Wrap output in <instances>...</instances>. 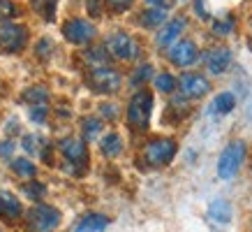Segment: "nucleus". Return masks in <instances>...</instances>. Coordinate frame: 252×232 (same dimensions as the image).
I'll return each instance as SVG.
<instances>
[{
    "mask_svg": "<svg viewBox=\"0 0 252 232\" xmlns=\"http://www.w3.org/2000/svg\"><path fill=\"white\" fill-rule=\"evenodd\" d=\"M151 114H153V93L151 91H137L132 95L130 105H127V123L134 130H146L151 123Z\"/></svg>",
    "mask_w": 252,
    "mask_h": 232,
    "instance_id": "obj_1",
    "label": "nucleus"
},
{
    "mask_svg": "<svg viewBox=\"0 0 252 232\" xmlns=\"http://www.w3.org/2000/svg\"><path fill=\"white\" fill-rule=\"evenodd\" d=\"M26 221H28V228L32 232H49L61 223V211L49 207V204H35V207H31Z\"/></svg>",
    "mask_w": 252,
    "mask_h": 232,
    "instance_id": "obj_2",
    "label": "nucleus"
},
{
    "mask_svg": "<svg viewBox=\"0 0 252 232\" xmlns=\"http://www.w3.org/2000/svg\"><path fill=\"white\" fill-rule=\"evenodd\" d=\"M176 155V142L174 139H153L144 147V162L151 167H162L167 165L171 158Z\"/></svg>",
    "mask_w": 252,
    "mask_h": 232,
    "instance_id": "obj_3",
    "label": "nucleus"
},
{
    "mask_svg": "<svg viewBox=\"0 0 252 232\" xmlns=\"http://www.w3.org/2000/svg\"><path fill=\"white\" fill-rule=\"evenodd\" d=\"M86 81L95 93H116L121 88V75L111 68H91L86 75Z\"/></svg>",
    "mask_w": 252,
    "mask_h": 232,
    "instance_id": "obj_4",
    "label": "nucleus"
},
{
    "mask_svg": "<svg viewBox=\"0 0 252 232\" xmlns=\"http://www.w3.org/2000/svg\"><path fill=\"white\" fill-rule=\"evenodd\" d=\"M243 158H245V144L243 142H231L229 147L220 154V160H218V177L231 179L238 172Z\"/></svg>",
    "mask_w": 252,
    "mask_h": 232,
    "instance_id": "obj_5",
    "label": "nucleus"
},
{
    "mask_svg": "<svg viewBox=\"0 0 252 232\" xmlns=\"http://www.w3.org/2000/svg\"><path fill=\"white\" fill-rule=\"evenodd\" d=\"M104 49L109 51V56H114L118 61H132L139 54L137 42L130 35H125V33H111L107 42H104Z\"/></svg>",
    "mask_w": 252,
    "mask_h": 232,
    "instance_id": "obj_6",
    "label": "nucleus"
},
{
    "mask_svg": "<svg viewBox=\"0 0 252 232\" xmlns=\"http://www.w3.org/2000/svg\"><path fill=\"white\" fill-rule=\"evenodd\" d=\"M28 31L16 23H2L0 26V51L2 54H16L26 46Z\"/></svg>",
    "mask_w": 252,
    "mask_h": 232,
    "instance_id": "obj_7",
    "label": "nucleus"
},
{
    "mask_svg": "<svg viewBox=\"0 0 252 232\" xmlns=\"http://www.w3.org/2000/svg\"><path fill=\"white\" fill-rule=\"evenodd\" d=\"M63 35H65L67 42H72L77 46L88 44L95 38V26L84 21V19H69V21L63 23Z\"/></svg>",
    "mask_w": 252,
    "mask_h": 232,
    "instance_id": "obj_8",
    "label": "nucleus"
},
{
    "mask_svg": "<svg viewBox=\"0 0 252 232\" xmlns=\"http://www.w3.org/2000/svg\"><path fill=\"white\" fill-rule=\"evenodd\" d=\"M167 56H169V61L174 63V65H178V68H188V65H192L199 58L197 44L192 39H181V42L171 44Z\"/></svg>",
    "mask_w": 252,
    "mask_h": 232,
    "instance_id": "obj_9",
    "label": "nucleus"
},
{
    "mask_svg": "<svg viewBox=\"0 0 252 232\" xmlns=\"http://www.w3.org/2000/svg\"><path fill=\"white\" fill-rule=\"evenodd\" d=\"M178 88L183 93L185 98H192V100H197L201 95H206L211 84H208L206 77H201V75H194V72H188L183 77L178 79Z\"/></svg>",
    "mask_w": 252,
    "mask_h": 232,
    "instance_id": "obj_10",
    "label": "nucleus"
},
{
    "mask_svg": "<svg viewBox=\"0 0 252 232\" xmlns=\"http://www.w3.org/2000/svg\"><path fill=\"white\" fill-rule=\"evenodd\" d=\"M58 149H61V154L65 155V160L74 162V165H81L86 170V162H88V149H86V144L81 142V139L77 137H65L58 144Z\"/></svg>",
    "mask_w": 252,
    "mask_h": 232,
    "instance_id": "obj_11",
    "label": "nucleus"
},
{
    "mask_svg": "<svg viewBox=\"0 0 252 232\" xmlns=\"http://www.w3.org/2000/svg\"><path fill=\"white\" fill-rule=\"evenodd\" d=\"M229 61H231V51L227 46H215L211 51L204 54V65H206L213 75H222L224 70L229 68Z\"/></svg>",
    "mask_w": 252,
    "mask_h": 232,
    "instance_id": "obj_12",
    "label": "nucleus"
},
{
    "mask_svg": "<svg viewBox=\"0 0 252 232\" xmlns=\"http://www.w3.org/2000/svg\"><path fill=\"white\" fill-rule=\"evenodd\" d=\"M23 149L28 151V154L37 155V158H42V160L51 162V155H49V144H46L44 137H39V135H26V137L21 139Z\"/></svg>",
    "mask_w": 252,
    "mask_h": 232,
    "instance_id": "obj_13",
    "label": "nucleus"
},
{
    "mask_svg": "<svg viewBox=\"0 0 252 232\" xmlns=\"http://www.w3.org/2000/svg\"><path fill=\"white\" fill-rule=\"evenodd\" d=\"M0 216L7 218V221H14L21 216V202L9 191H0Z\"/></svg>",
    "mask_w": 252,
    "mask_h": 232,
    "instance_id": "obj_14",
    "label": "nucleus"
},
{
    "mask_svg": "<svg viewBox=\"0 0 252 232\" xmlns=\"http://www.w3.org/2000/svg\"><path fill=\"white\" fill-rule=\"evenodd\" d=\"M183 28H185V19H181V16H178V19H171V21L164 23V28L158 33V44L169 46L181 33H183Z\"/></svg>",
    "mask_w": 252,
    "mask_h": 232,
    "instance_id": "obj_15",
    "label": "nucleus"
},
{
    "mask_svg": "<svg viewBox=\"0 0 252 232\" xmlns=\"http://www.w3.org/2000/svg\"><path fill=\"white\" fill-rule=\"evenodd\" d=\"M109 225V218L102 216V214H86L77 225H74V232H102Z\"/></svg>",
    "mask_w": 252,
    "mask_h": 232,
    "instance_id": "obj_16",
    "label": "nucleus"
},
{
    "mask_svg": "<svg viewBox=\"0 0 252 232\" xmlns=\"http://www.w3.org/2000/svg\"><path fill=\"white\" fill-rule=\"evenodd\" d=\"M208 216L215 223H229L231 221V204L227 200H213L208 207Z\"/></svg>",
    "mask_w": 252,
    "mask_h": 232,
    "instance_id": "obj_17",
    "label": "nucleus"
},
{
    "mask_svg": "<svg viewBox=\"0 0 252 232\" xmlns=\"http://www.w3.org/2000/svg\"><path fill=\"white\" fill-rule=\"evenodd\" d=\"M21 100L26 102V105H31V107H42V105H46V100H49V93H46L44 86H31L28 91L21 93Z\"/></svg>",
    "mask_w": 252,
    "mask_h": 232,
    "instance_id": "obj_18",
    "label": "nucleus"
},
{
    "mask_svg": "<svg viewBox=\"0 0 252 232\" xmlns=\"http://www.w3.org/2000/svg\"><path fill=\"white\" fill-rule=\"evenodd\" d=\"M109 51L102 49V46H93L88 51H84V61L91 65V68H109Z\"/></svg>",
    "mask_w": 252,
    "mask_h": 232,
    "instance_id": "obj_19",
    "label": "nucleus"
},
{
    "mask_svg": "<svg viewBox=\"0 0 252 232\" xmlns=\"http://www.w3.org/2000/svg\"><path fill=\"white\" fill-rule=\"evenodd\" d=\"M99 149H102V154L107 155V158H116V155L123 151V142H121V137H118L116 132H109L107 137H102Z\"/></svg>",
    "mask_w": 252,
    "mask_h": 232,
    "instance_id": "obj_20",
    "label": "nucleus"
},
{
    "mask_svg": "<svg viewBox=\"0 0 252 232\" xmlns=\"http://www.w3.org/2000/svg\"><path fill=\"white\" fill-rule=\"evenodd\" d=\"M234 107H236V98H234L231 93H220V95L211 102V112H213V114H229Z\"/></svg>",
    "mask_w": 252,
    "mask_h": 232,
    "instance_id": "obj_21",
    "label": "nucleus"
},
{
    "mask_svg": "<svg viewBox=\"0 0 252 232\" xmlns=\"http://www.w3.org/2000/svg\"><path fill=\"white\" fill-rule=\"evenodd\" d=\"M164 19H167V12H164V9L151 7L141 14V26H146V28H158L160 23H164Z\"/></svg>",
    "mask_w": 252,
    "mask_h": 232,
    "instance_id": "obj_22",
    "label": "nucleus"
},
{
    "mask_svg": "<svg viewBox=\"0 0 252 232\" xmlns=\"http://www.w3.org/2000/svg\"><path fill=\"white\" fill-rule=\"evenodd\" d=\"M32 9L42 14L46 21H54V14H56V5H58V0H32L31 2Z\"/></svg>",
    "mask_w": 252,
    "mask_h": 232,
    "instance_id": "obj_23",
    "label": "nucleus"
},
{
    "mask_svg": "<svg viewBox=\"0 0 252 232\" xmlns=\"http://www.w3.org/2000/svg\"><path fill=\"white\" fill-rule=\"evenodd\" d=\"M12 172H14L16 177H32L35 174V165L31 160H26V158H14L12 160Z\"/></svg>",
    "mask_w": 252,
    "mask_h": 232,
    "instance_id": "obj_24",
    "label": "nucleus"
},
{
    "mask_svg": "<svg viewBox=\"0 0 252 232\" xmlns=\"http://www.w3.org/2000/svg\"><path fill=\"white\" fill-rule=\"evenodd\" d=\"M155 88L162 93H171L176 88V79L169 75V72H162V75H158L155 77Z\"/></svg>",
    "mask_w": 252,
    "mask_h": 232,
    "instance_id": "obj_25",
    "label": "nucleus"
},
{
    "mask_svg": "<svg viewBox=\"0 0 252 232\" xmlns=\"http://www.w3.org/2000/svg\"><path fill=\"white\" fill-rule=\"evenodd\" d=\"M99 130H102L99 118H95V116H88V118H84V135H86V139H95L99 135Z\"/></svg>",
    "mask_w": 252,
    "mask_h": 232,
    "instance_id": "obj_26",
    "label": "nucleus"
},
{
    "mask_svg": "<svg viewBox=\"0 0 252 232\" xmlns=\"http://www.w3.org/2000/svg\"><path fill=\"white\" fill-rule=\"evenodd\" d=\"M153 77V65H141V68H137V72L132 75V84L134 86H139V84H144L146 79H151Z\"/></svg>",
    "mask_w": 252,
    "mask_h": 232,
    "instance_id": "obj_27",
    "label": "nucleus"
},
{
    "mask_svg": "<svg viewBox=\"0 0 252 232\" xmlns=\"http://www.w3.org/2000/svg\"><path fill=\"white\" fill-rule=\"evenodd\" d=\"M19 14V9L12 0H0V19H14Z\"/></svg>",
    "mask_w": 252,
    "mask_h": 232,
    "instance_id": "obj_28",
    "label": "nucleus"
},
{
    "mask_svg": "<svg viewBox=\"0 0 252 232\" xmlns=\"http://www.w3.org/2000/svg\"><path fill=\"white\" fill-rule=\"evenodd\" d=\"M231 28H234V19H222V21H215L213 23V33L215 35H229Z\"/></svg>",
    "mask_w": 252,
    "mask_h": 232,
    "instance_id": "obj_29",
    "label": "nucleus"
},
{
    "mask_svg": "<svg viewBox=\"0 0 252 232\" xmlns=\"http://www.w3.org/2000/svg\"><path fill=\"white\" fill-rule=\"evenodd\" d=\"M23 193L31 195V197H39V195L44 193V186L39 184V181H35V184H26L23 186Z\"/></svg>",
    "mask_w": 252,
    "mask_h": 232,
    "instance_id": "obj_30",
    "label": "nucleus"
},
{
    "mask_svg": "<svg viewBox=\"0 0 252 232\" xmlns=\"http://www.w3.org/2000/svg\"><path fill=\"white\" fill-rule=\"evenodd\" d=\"M109 5H111V9H116V12H125V9L132 5V0H107Z\"/></svg>",
    "mask_w": 252,
    "mask_h": 232,
    "instance_id": "obj_31",
    "label": "nucleus"
},
{
    "mask_svg": "<svg viewBox=\"0 0 252 232\" xmlns=\"http://www.w3.org/2000/svg\"><path fill=\"white\" fill-rule=\"evenodd\" d=\"M88 14L95 16V19L102 14V2L99 0H88Z\"/></svg>",
    "mask_w": 252,
    "mask_h": 232,
    "instance_id": "obj_32",
    "label": "nucleus"
},
{
    "mask_svg": "<svg viewBox=\"0 0 252 232\" xmlns=\"http://www.w3.org/2000/svg\"><path fill=\"white\" fill-rule=\"evenodd\" d=\"M49 49H51V42H49V39H42V42H39V44H37V56H42V58H46V56L51 54Z\"/></svg>",
    "mask_w": 252,
    "mask_h": 232,
    "instance_id": "obj_33",
    "label": "nucleus"
},
{
    "mask_svg": "<svg viewBox=\"0 0 252 232\" xmlns=\"http://www.w3.org/2000/svg\"><path fill=\"white\" fill-rule=\"evenodd\" d=\"M31 116H32V121H44L46 107H44V105H42V107H32L31 109Z\"/></svg>",
    "mask_w": 252,
    "mask_h": 232,
    "instance_id": "obj_34",
    "label": "nucleus"
},
{
    "mask_svg": "<svg viewBox=\"0 0 252 232\" xmlns=\"http://www.w3.org/2000/svg\"><path fill=\"white\" fill-rule=\"evenodd\" d=\"M102 114L107 116V118H116V114H118V109H116L114 105H102Z\"/></svg>",
    "mask_w": 252,
    "mask_h": 232,
    "instance_id": "obj_35",
    "label": "nucleus"
},
{
    "mask_svg": "<svg viewBox=\"0 0 252 232\" xmlns=\"http://www.w3.org/2000/svg\"><path fill=\"white\" fill-rule=\"evenodd\" d=\"M146 2H148V5H151V7H167V5H171V0H146Z\"/></svg>",
    "mask_w": 252,
    "mask_h": 232,
    "instance_id": "obj_36",
    "label": "nucleus"
},
{
    "mask_svg": "<svg viewBox=\"0 0 252 232\" xmlns=\"http://www.w3.org/2000/svg\"><path fill=\"white\" fill-rule=\"evenodd\" d=\"M9 151H12V144H9V142H5V147H0V155H7Z\"/></svg>",
    "mask_w": 252,
    "mask_h": 232,
    "instance_id": "obj_37",
    "label": "nucleus"
},
{
    "mask_svg": "<svg viewBox=\"0 0 252 232\" xmlns=\"http://www.w3.org/2000/svg\"><path fill=\"white\" fill-rule=\"evenodd\" d=\"M197 12H199V16H201V19H206V12H204V7H201V0H197Z\"/></svg>",
    "mask_w": 252,
    "mask_h": 232,
    "instance_id": "obj_38",
    "label": "nucleus"
},
{
    "mask_svg": "<svg viewBox=\"0 0 252 232\" xmlns=\"http://www.w3.org/2000/svg\"><path fill=\"white\" fill-rule=\"evenodd\" d=\"M0 91H2V86H0Z\"/></svg>",
    "mask_w": 252,
    "mask_h": 232,
    "instance_id": "obj_39",
    "label": "nucleus"
}]
</instances>
